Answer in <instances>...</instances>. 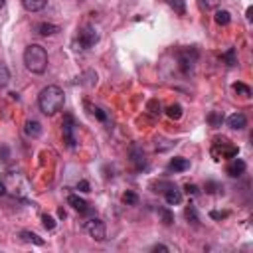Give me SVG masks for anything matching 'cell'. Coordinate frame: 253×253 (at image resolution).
I'll list each match as a JSON object with an SVG mask.
<instances>
[{"instance_id":"6da1fadb","label":"cell","mask_w":253,"mask_h":253,"mask_svg":"<svg viewBox=\"0 0 253 253\" xmlns=\"http://www.w3.org/2000/svg\"><path fill=\"white\" fill-rule=\"evenodd\" d=\"M64 103H66V93L58 85H47L38 95V107L47 117H52L58 111H62L64 109Z\"/></svg>"},{"instance_id":"7a4b0ae2","label":"cell","mask_w":253,"mask_h":253,"mask_svg":"<svg viewBox=\"0 0 253 253\" xmlns=\"http://www.w3.org/2000/svg\"><path fill=\"white\" fill-rule=\"evenodd\" d=\"M24 66L32 73H38V75L44 73L46 68H47V52H46V47L40 46V44H30L24 49Z\"/></svg>"},{"instance_id":"3957f363","label":"cell","mask_w":253,"mask_h":253,"mask_svg":"<svg viewBox=\"0 0 253 253\" xmlns=\"http://www.w3.org/2000/svg\"><path fill=\"white\" fill-rule=\"evenodd\" d=\"M237 146H233L226 137H218L212 142V157L214 161H224V159H235L237 157Z\"/></svg>"},{"instance_id":"277c9868","label":"cell","mask_w":253,"mask_h":253,"mask_svg":"<svg viewBox=\"0 0 253 253\" xmlns=\"http://www.w3.org/2000/svg\"><path fill=\"white\" fill-rule=\"evenodd\" d=\"M176 58H178V68H180V71H182L184 75H190V73L194 71L196 64H198L200 52H198L196 47H184V49H178Z\"/></svg>"},{"instance_id":"5b68a950","label":"cell","mask_w":253,"mask_h":253,"mask_svg":"<svg viewBox=\"0 0 253 253\" xmlns=\"http://www.w3.org/2000/svg\"><path fill=\"white\" fill-rule=\"evenodd\" d=\"M97 42H99V34H97V30H95L91 24H85V26L79 30V34H77L75 49H89V47H93Z\"/></svg>"},{"instance_id":"8992f818","label":"cell","mask_w":253,"mask_h":253,"mask_svg":"<svg viewBox=\"0 0 253 253\" xmlns=\"http://www.w3.org/2000/svg\"><path fill=\"white\" fill-rule=\"evenodd\" d=\"M85 231L95 239V241H105L107 239V230H105V222L99 218H91L83 224Z\"/></svg>"},{"instance_id":"52a82bcc","label":"cell","mask_w":253,"mask_h":253,"mask_svg":"<svg viewBox=\"0 0 253 253\" xmlns=\"http://www.w3.org/2000/svg\"><path fill=\"white\" fill-rule=\"evenodd\" d=\"M75 131H77V125H75L73 115H66V117H64V123H62V133H64V142H66L69 148H75V144H77Z\"/></svg>"},{"instance_id":"ba28073f","label":"cell","mask_w":253,"mask_h":253,"mask_svg":"<svg viewBox=\"0 0 253 253\" xmlns=\"http://www.w3.org/2000/svg\"><path fill=\"white\" fill-rule=\"evenodd\" d=\"M68 204H69L75 212H79L81 216H91V214H93V208L87 204V202H85L81 196H77V194H69V196H68Z\"/></svg>"},{"instance_id":"9c48e42d","label":"cell","mask_w":253,"mask_h":253,"mask_svg":"<svg viewBox=\"0 0 253 253\" xmlns=\"http://www.w3.org/2000/svg\"><path fill=\"white\" fill-rule=\"evenodd\" d=\"M162 196H164V200H166L168 206H178V204H182V200H184L182 190H180L178 186H174V184H168V186L162 190Z\"/></svg>"},{"instance_id":"30bf717a","label":"cell","mask_w":253,"mask_h":253,"mask_svg":"<svg viewBox=\"0 0 253 253\" xmlns=\"http://www.w3.org/2000/svg\"><path fill=\"white\" fill-rule=\"evenodd\" d=\"M131 162L135 164V168H137L138 172H140V170H146L148 161H146V153L142 150V146L135 144V146L131 148Z\"/></svg>"},{"instance_id":"8fae6325","label":"cell","mask_w":253,"mask_h":253,"mask_svg":"<svg viewBox=\"0 0 253 253\" xmlns=\"http://www.w3.org/2000/svg\"><path fill=\"white\" fill-rule=\"evenodd\" d=\"M188 168H190V161H188V159H184V157H176V159H172V161L168 162V166H166V170H168V172H174V174L184 172V170H188Z\"/></svg>"},{"instance_id":"7c38bea8","label":"cell","mask_w":253,"mask_h":253,"mask_svg":"<svg viewBox=\"0 0 253 253\" xmlns=\"http://www.w3.org/2000/svg\"><path fill=\"white\" fill-rule=\"evenodd\" d=\"M245 168H247V164L241 161V159H231V162L228 164V168H226V172L231 176V178H237V176H241L243 172H245Z\"/></svg>"},{"instance_id":"4fadbf2b","label":"cell","mask_w":253,"mask_h":253,"mask_svg":"<svg viewBox=\"0 0 253 253\" xmlns=\"http://www.w3.org/2000/svg\"><path fill=\"white\" fill-rule=\"evenodd\" d=\"M228 127L233 129V131H241L247 127V117L243 113H233L228 117Z\"/></svg>"},{"instance_id":"5bb4252c","label":"cell","mask_w":253,"mask_h":253,"mask_svg":"<svg viewBox=\"0 0 253 253\" xmlns=\"http://www.w3.org/2000/svg\"><path fill=\"white\" fill-rule=\"evenodd\" d=\"M42 123L40 121H36V119H30V121H26V125H24V133H26V137H30V138H38L40 135H42Z\"/></svg>"},{"instance_id":"9a60e30c","label":"cell","mask_w":253,"mask_h":253,"mask_svg":"<svg viewBox=\"0 0 253 253\" xmlns=\"http://www.w3.org/2000/svg\"><path fill=\"white\" fill-rule=\"evenodd\" d=\"M34 30H36V34H40V36H54V34L60 32V26L49 24V22H40V24L34 26Z\"/></svg>"},{"instance_id":"2e32d148","label":"cell","mask_w":253,"mask_h":253,"mask_svg":"<svg viewBox=\"0 0 253 253\" xmlns=\"http://www.w3.org/2000/svg\"><path fill=\"white\" fill-rule=\"evenodd\" d=\"M220 60H222L228 68H235V66H237V52H235V47H228L226 52L220 56Z\"/></svg>"},{"instance_id":"e0dca14e","label":"cell","mask_w":253,"mask_h":253,"mask_svg":"<svg viewBox=\"0 0 253 253\" xmlns=\"http://www.w3.org/2000/svg\"><path fill=\"white\" fill-rule=\"evenodd\" d=\"M22 4L28 12H42L47 6V0H22Z\"/></svg>"},{"instance_id":"ac0fdd59","label":"cell","mask_w":253,"mask_h":253,"mask_svg":"<svg viewBox=\"0 0 253 253\" xmlns=\"http://www.w3.org/2000/svg\"><path fill=\"white\" fill-rule=\"evenodd\" d=\"M20 239L22 241H26V243H34V245H44V239L38 235V233H34V231H30V230H22L20 231Z\"/></svg>"},{"instance_id":"d6986e66","label":"cell","mask_w":253,"mask_h":253,"mask_svg":"<svg viewBox=\"0 0 253 253\" xmlns=\"http://www.w3.org/2000/svg\"><path fill=\"white\" fill-rule=\"evenodd\" d=\"M214 20H216L218 26H228V24L231 22V14H230L228 10H216Z\"/></svg>"},{"instance_id":"ffe728a7","label":"cell","mask_w":253,"mask_h":253,"mask_svg":"<svg viewBox=\"0 0 253 253\" xmlns=\"http://www.w3.org/2000/svg\"><path fill=\"white\" fill-rule=\"evenodd\" d=\"M166 115H168L170 119H174V121L182 119V115H184V111H182V105H180V103L168 105V107H166Z\"/></svg>"},{"instance_id":"44dd1931","label":"cell","mask_w":253,"mask_h":253,"mask_svg":"<svg viewBox=\"0 0 253 253\" xmlns=\"http://www.w3.org/2000/svg\"><path fill=\"white\" fill-rule=\"evenodd\" d=\"M166 4H168L176 14H180V16L186 14V2H184V0H166Z\"/></svg>"},{"instance_id":"7402d4cb","label":"cell","mask_w":253,"mask_h":253,"mask_svg":"<svg viewBox=\"0 0 253 253\" xmlns=\"http://www.w3.org/2000/svg\"><path fill=\"white\" fill-rule=\"evenodd\" d=\"M87 109H89V111H91V115H93V117H97L101 123H107V121H109L107 113H105L103 109H101V107H97V105H89V103H87Z\"/></svg>"},{"instance_id":"603a6c76","label":"cell","mask_w":253,"mask_h":253,"mask_svg":"<svg viewBox=\"0 0 253 253\" xmlns=\"http://www.w3.org/2000/svg\"><path fill=\"white\" fill-rule=\"evenodd\" d=\"M208 123H210L214 129L222 127V123H224V113H222V111H212V113L208 115Z\"/></svg>"},{"instance_id":"cb8c5ba5","label":"cell","mask_w":253,"mask_h":253,"mask_svg":"<svg viewBox=\"0 0 253 253\" xmlns=\"http://www.w3.org/2000/svg\"><path fill=\"white\" fill-rule=\"evenodd\" d=\"M159 216H161V220H162L164 226H172L174 224V214L168 208H159Z\"/></svg>"},{"instance_id":"d4e9b609","label":"cell","mask_w":253,"mask_h":253,"mask_svg":"<svg viewBox=\"0 0 253 253\" xmlns=\"http://www.w3.org/2000/svg\"><path fill=\"white\" fill-rule=\"evenodd\" d=\"M184 216H186V220L190 222V224H194V226H200V218H198V212H196V208L190 204L186 210H184Z\"/></svg>"},{"instance_id":"484cf974","label":"cell","mask_w":253,"mask_h":253,"mask_svg":"<svg viewBox=\"0 0 253 253\" xmlns=\"http://www.w3.org/2000/svg\"><path fill=\"white\" fill-rule=\"evenodd\" d=\"M231 87H233V91H235L237 95H243V97H249V95H251V89H249V85H245V83H241V81L233 83Z\"/></svg>"},{"instance_id":"4316f807","label":"cell","mask_w":253,"mask_h":253,"mask_svg":"<svg viewBox=\"0 0 253 253\" xmlns=\"http://www.w3.org/2000/svg\"><path fill=\"white\" fill-rule=\"evenodd\" d=\"M8 81H10V71H8V68H6V66L0 64V87L8 85Z\"/></svg>"},{"instance_id":"83f0119b","label":"cell","mask_w":253,"mask_h":253,"mask_svg":"<svg viewBox=\"0 0 253 253\" xmlns=\"http://www.w3.org/2000/svg\"><path fill=\"white\" fill-rule=\"evenodd\" d=\"M218 4H220V0H200L202 10H214V8H218Z\"/></svg>"},{"instance_id":"f1b7e54d","label":"cell","mask_w":253,"mask_h":253,"mask_svg":"<svg viewBox=\"0 0 253 253\" xmlns=\"http://www.w3.org/2000/svg\"><path fill=\"white\" fill-rule=\"evenodd\" d=\"M123 202H125L127 206H135L137 202H138V196H137L135 192H125V194H123Z\"/></svg>"},{"instance_id":"f546056e","label":"cell","mask_w":253,"mask_h":253,"mask_svg":"<svg viewBox=\"0 0 253 253\" xmlns=\"http://www.w3.org/2000/svg\"><path fill=\"white\" fill-rule=\"evenodd\" d=\"M42 222H44V228H46V230H49V231H52V230H56V220H54L52 216L44 214V216H42Z\"/></svg>"},{"instance_id":"4dcf8cb0","label":"cell","mask_w":253,"mask_h":253,"mask_svg":"<svg viewBox=\"0 0 253 253\" xmlns=\"http://www.w3.org/2000/svg\"><path fill=\"white\" fill-rule=\"evenodd\" d=\"M146 109L150 111V113H153V115H161L162 111H161V103H159V101L157 99H153V101H148V105H146Z\"/></svg>"},{"instance_id":"1f68e13d","label":"cell","mask_w":253,"mask_h":253,"mask_svg":"<svg viewBox=\"0 0 253 253\" xmlns=\"http://www.w3.org/2000/svg\"><path fill=\"white\" fill-rule=\"evenodd\" d=\"M204 190H206L208 194H216V192H220V190H224V186H222V184H218V182H206V186H204Z\"/></svg>"},{"instance_id":"d6a6232c","label":"cell","mask_w":253,"mask_h":253,"mask_svg":"<svg viewBox=\"0 0 253 253\" xmlns=\"http://www.w3.org/2000/svg\"><path fill=\"white\" fill-rule=\"evenodd\" d=\"M184 190H186V194H188V196H198V194H200V190H198V186H196V184H186V186H184Z\"/></svg>"},{"instance_id":"836d02e7","label":"cell","mask_w":253,"mask_h":253,"mask_svg":"<svg viewBox=\"0 0 253 253\" xmlns=\"http://www.w3.org/2000/svg\"><path fill=\"white\" fill-rule=\"evenodd\" d=\"M210 216H212L214 220H224V218H228L230 214H228V212H210Z\"/></svg>"},{"instance_id":"e575fe53","label":"cell","mask_w":253,"mask_h":253,"mask_svg":"<svg viewBox=\"0 0 253 253\" xmlns=\"http://www.w3.org/2000/svg\"><path fill=\"white\" fill-rule=\"evenodd\" d=\"M77 190H81V192H89V182H87V180L77 182Z\"/></svg>"},{"instance_id":"d590c367","label":"cell","mask_w":253,"mask_h":253,"mask_svg":"<svg viewBox=\"0 0 253 253\" xmlns=\"http://www.w3.org/2000/svg\"><path fill=\"white\" fill-rule=\"evenodd\" d=\"M8 194V188H6V182L0 180V196H6Z\"/></svg>"},{"instance_id":"8d00e7d4","label":"cell","mask_w":253,"mask_h":253,"mask_svg":"<svg viewBox=\"0 0 253 253\" xmlns=\"http://www.w3.org/2000/svg\"><path fill=\"white\" fill-rule=\"evenodd\" d=\"M153 251H168V247H166V245H162V243H157V245L153 247Z\"/></svg>"},{"instance_id":"74e56055","label":"cell","mask_w":253,"mask_h":253,"mask_svg":"<svg viewBox=\"0 0 253 253\" xmlns=\"http://www.w3.org/2000/svg\"><path fill=\"white\" fill-rule=\"evenodd\" d=\"M4 6V0H0V8H2Z\"/></svg>"}]
</instances>
